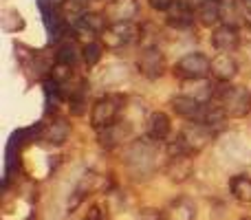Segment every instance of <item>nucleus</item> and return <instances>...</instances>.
I'll list each match as a JSON object with an SVG mask.
<instances>
[{"instance_id": "obj_1", "label": "nucleus", "mask_w": 251, "mask_h": 220, "mask_svg": "<svg viewBox=\"0 0 251 220\" xmlns=\"http://www.w3.org/2000/svg\"><path fill=\"white\" fill-rule=\"evenodd\" d=\"M218 101L227 112V117L240 119L251 112V93L243 86H223L218 91Z\"/></svg>"}, {"instance_id": "obj_2", "label": "nucleus", "mask_w": 251, "mask_h": 220, "mask_svg": "<svg viewBox=\"0 0 251 220\" xmlns=\"http://www.w3.org/2000/svg\"><path fill=\"white\" fill-rule=\"evenodd\" d=\"M212 73V60H207V55L199 51H192L187 55H183L181 60L174 64V75L181 79H205Z\"/></svg>"}, {"instance_id": "obj_3", "label": "nucleus", "mask_w": 251, "mask_h": 220, "mask_svg": "<svg viewBox=\"0 0 251 220\" xmlns=\"http://www.w3.org/2000/svg\"><path fill=\"white\" fill-rule=\"evenodd\" d=\"M122 95H106L93 106V112H91V125L100 132L104 130L106 125L115 123L117 121V115H119V108H122Z\"/></svg>"}, {"instance_id": "obj_4", "label": "nucleus", "mask_w": 251, "mask_h": 220, "mask_svg": "<svg viewBox=\"0 0 251 220\" xmlns=\"http://www.w3.org/2000/svg\"><path fill=\"white\" fill-rule=\"evenodd\" d=\"M209 141H212V128L205 123H199V121L185 125L181 130V137H178V143L183 146V150L190 152L192 156L199 154L203 147H207Z\"/></svg>"}, {"instance_id": "obj_5", "label": "nucleus", "mask_w": 251, "mask_h": 220, "mask_svg": "<svg viewBox=\"0 0 251 220\" xmlns=\"http://www.w3.org/2000/svg\"><path fill=\"white\" fill-rule=\"evenodd\" d=\"M154 141V139H152ZM150 139H141L128 150V165L134 170V174H148L154 168L156 146Z\"/></svg>"}, {"instance_id": "obj_6", "label": "nucleus", "mask_w": 251, "mask_h": 220, "mask_svg": "<svg viewBox=\"0 0 251 220\" xmlns=\"http://www.w3.org/2000/svg\"><path fill=\"white\" fill-rule=\"evenodd\" d=\"M170 161H168V168H165V172H168L170 181L174 183H183L187 181V178L192 176V172H194V163H192V154L190 152L183 150V146L176 141V146L170 147Z\"/></svg>"}, {"instance_id": "obj_7", "label": "nucleus", "mask_w": 251, "mask_h": 220, "mask_svg": "<svg viewBox=\"0 0 251 220\" xmlns=\"http://www.w3.org/2000/svg\"><path fill=\"white\" fill-rule=\"evenodd\" d=\"M139 38V26L134 22H117V24H108L106 31L101 33V40L108 49H122L132 44Z\"/></svg>"}, {"instance_id": "obj_8", "label": "nucleus", "mask_w": 251, "mask_h": 220, "mask_svg": "<svg viewBox=\"0 0 251 220\" xmlns=\"http://www.w3.org/2000/svg\"><path fill=\"white\" fill-rule=\"evenodd\" d=\"M38 9H40V13H42V22H44V26H47L49 40H51V42H62L64 33H66V26L60 16V7L53 4L51 0H38Z\"/></svg>"}, {"instance_id": "obj_9", "label": "nucleus", "mask_w": 251, "mask_h": 220, "mask_svg": "<svg viewBox=\"0 0 251 220\" xmlns=\"http://www.w3.org/2000/svg\"><path fill=\"white\" fill-rule=\"evenodd\" d=\"M137 66H139V73H141L143 77L159 79L165 71V57L156 47H148V49H143L141 55H139Z\"/></svg>"}, {"instance_id": "obj_10", "label": "nucleus", "mask_w": 251, "mask_h": 220, "mask_svg": "<svg viewBox=\"0 0 251 220\" xmlns=\"http://www.w3.org/2000/svg\"><path fill=\"white\" fill-rule=\"evenodd\" d=\"M139 13L137 0H110L106 4V20L108 24H117V22H132Z\"/></svg>"}, {"instance_id": "obj_11", "label": "nucleus", "mask_w": 251, "mask_h": 220, "mask_svg": "<svg viewBox=\"0 0 251 220\" xmlns=\"http://www.w3.org/2000/svg\"><path fill=\"white\" fill-rule=\"evenodd\" d=\"M71 134V123L62 117H53L51 123H42V132H40V141L49 143V146H62Z\"/></svg>"}, {"instance_id": "obj_12", "label": "nucleus", "mask_w": 251, "mask_h": 220, "mask_svg": "<svg viewBox=\"0 0 251 220\" xmlns=\"http://www.w3.org/2000/svg\"><path fill=\"white\" fill-rule=\"evenodd\" d=\"M212 44L214 49H218L221 53H231L238 49L240 44V33L234 24H221L214 29L212 33Z\"/></svg>"}, {"instance_id": "obj_13", "label": "nucleus", "mask_w": 251, "mask_h": 220, "mask_svg": "<svg viewBox=\"0 0 251 220\" xmlns=\"http://www.w3.org/2000/svg\"><path fill=\"white\" fill-rule=\"evenodd\" d=\"M130 132H132V128L128 121H115V123L106 125L104 130H100V143L104 147H115L124 143L130 137Z\"/></svg>"}, {"instance_id": "obj_14", "label": "nucleus", "mask_w": 251, "mask_h": 220, "mask_svg": "<svg viewBox=\"0 0 251 220\" xmlns=\"http://www.w3.org/2000/svg\"><path fill=\"white\" fill-rule=\"evenodd\" d=\"M236 73H238V64L231 53H218L216 57H212V75L218 82H231Z\"/></svg>"}, {"instance_id": "obj_15", "label": "nucleus", "mask_w": 251, "mask_h": 220, "mask_svg": "<svg viewBox=\"0 0 251 220\" xmlns=\"http://www.w3.org/2000/svg\"><path fill=\"white\" fill-rule=\"evenodd\" d=\"M170 106H172V110L176 112L178 117H183V119H190V121H199L201 108H203V104H201L196 97H192V95L172 97V99H170Z\"/></svg>"}, {"instance_id": "obj_16", "label": "nucleus", "mask_w": 251, "mask_h": 220, "mask_svg": "<svg viewBox=\"0 0 251 220\" xmlns=\"http://www.w3.org/2000/svg\"><path fill=\"white\" fill-rule=\"evenodd\" d=\"M165 22H168V26H172V29H190V26L194 24V11L176 0V2L172 4V9L168 11V16H165Z\"/></svg>"}, {"instance_id": "obj_17", "label": "nucleus", "mask_w": 251, "mask_h": 220, "mask_svg": "<svg viewBox=\"0 0 251 220\" xmlns=\"http://www.w3.org/2000/svg\"><path fill=\"white\" fill-rule=\"evenodd\" d=\"M170 130H172L170 117L161 110L152 112L150 119H148V132H150V139H154V141H163V139L170 137Z\"/></svg>"}, {"instance_id": "obj_18", "label": "nucleus", "mask_w": 251, "mask_h": 220, "mask_svg": "<svg viewBox=\"0 0 251 220\" xmlns=\"http://www.w3.org/2000/svg\"><path fill=\"white\" fill-rule=\"evenodd\" d=\"M194 216H196V207L187 198H176L165 209V220H194Z\"/></svg>"}, {"instance_id": "obj_19", "label": "nucleus", "mask_w": 251, "mask_h": 220, "mask_svg": "<svg viewBox=\"0 0 251 220\" xmlns=\"http://www.w3.org/2000/svg\"><path fill=\"white\" fill-rule=\"evenodd\" d=\"M77 60H79V49H77V42H75V40L64 38L62 42H57V49H55V62L57 64L73 66Z\"/></svg>"}, {"instance_id": "obj_20", "label": "nucleus", "mask_w": 251, "mask_h": 220, "mask_svg": "<svg viewBox=\"0 0 251 220\" xmlns=\"http://www.w3.org/2000/svg\"><path fill=\"white\" fill-rule=\"evenodd\" d=\"M196 18L203 26H214L223 20V9H221V2H214V0H207L205 4H201L196 9Z\"/></svg>"}, {"instance_id": "obj_21", "label": "nucleus", "mask_w": 251, "mask_h": 220, "mask_svg": "<svg viewBox=\"0 0 251 220\" xmlns=\"http://www.w3.org/2000/svg\"><path fill=\"white\" fill-rule=\"evenodd\" d=\"M229 190L238 203H251V174H236L229 181Z\"/></svg>"}, {"instance_id": "obj_22", "label": "nucleus", "mask_w": 251, "mask_h": 220, "mask_svg": "<svg viewBox=\"0 0 251 220\" xmlns=\"http://www.w3.org/2000/svg\"><path fill=\"white\" fill-rule=\"evenodd\" d=\"M0 24L7 33H16V31H22L25 29V18L18 9H2L0 13Z\"/></svg>"}, {"instance_id": "obj_23", "label": "nucleus", "mask_w": 251, "mask_h": 220, "mask_svg": "<svg viewBox=\"0 0 251 220\" xmlns=\"http://www.w3.org/2000/svg\"><path fill=\"white\" fill-rule=\"evenodd\" d=\"M79 22L86 24L88 29L97 35H101L106 31V26H108V20H106L104 13H95V11H84L82 16H79Z\"/></svg>"}, {"instance_id": "obj_24", "label": "nucleus", "mask_w": 251, "mask_h": 220, "mask_svg": "<svg viewBox=\"0 0 251 220\" xmlns=\"http://www.w3.org/2000/svg\"><path fill=\"white\" fill-rule=\"evenodd\" d=\"M82 57H84V62H86V66H95L97 62L101 60V47L97 42H88V44H84V49H82Z\"/></svg>"}, {"instance_id": "obj_25", "label": "nucleus", "mask_w": 251, "mask_h": 220, "mask_svg": "<svg viewBox=\"0 0 251 220\" xmlns=\"http://www.w3.org/2000/svg\"><path fill=\"white\" fill-rule=\"evenodd\" d=\"M148 2H150V7L154 9V11H170L176 0H148Z\"/></svg>"}, {"instance_id": "obj_26", "label": "nucleus", "mask_w": 251, "mask_h": 220, "mask_svg": "<svg viewBox=\"0 0 251 220\" xmlns=\"http://www.w3.org/2000/svg\"><path fill=\"white\" fill-rule=\"evenodd\" d=\"M66 7H71L73 11H77L79 16H82L84 11H86V7H88V0H66Z\"/></svg>"}, {"instance_id": "obj_27", "label": "nucleus", "mask_w": 251, "mask_h": 220, "mask_svg": "<svg viewBox=\"0 0 251 220\" xmlns=\"http://www.w3.org/2000/svg\"><path fill=\"white\" fill-rule=\"evenodd\" d=\"M178 2H181V4H185V7H190L192 11H194V9H199L201 4H205V2H207V0H178Z\"/></svg>"}, {"instance_id": "obj_28", "label": "nucleus", "mask_w": 251, "mask_h": 220, "mask_svg": "<svg viewBox=\"0 0 251 220\" xmlns=\"http://www.w3.org/2000/svg\"><path fill=\"white\" fill-rule=\"evenodd\" d=\"M240 7H243L245 13H249L251 16V0H240Z\"/></svg>"}, {"instance_id": "obj_29", "label": "nucleus", "mask_w": 251, "mask_h": 220, "mask_svg": "<svg viewBox=\"0 0 251 220\" xmlns=\"http://www.w3.org/2000/svg\"><path fill=\"white\" fill-rule=\"evenodd\" d=\"M214 2H223V0H214Z\"/></svg>"}, {"instance_id": "obj_30", "label": "nucleus", "mask_w": 251, "mask_h": 220, "mask_svg": "<svg viewBox=\"0 0 251 220\" xmlns=\"http://www.w3.org/2000/svg\"><path fill=\"white\" fill-rule=\"evenodd\" d=\"M86 220H91V218H86Z\"/></svg>"}]
</instances>
